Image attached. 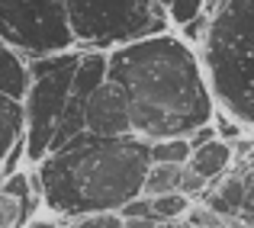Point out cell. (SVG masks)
I'll use <instances>...</instances> for the list:
<instances>
[{"label": "cell", "instance_id": "cell-17", "mask_svg": "<svg viewBox=\"0 0 254 228\" xmlns=\"http://www.w3.org/2000/svg\"><path fill=\"white\" fill-rule=\"evenodd\" d=\"M71 228H123V219L116 212H90V216L74 219Z\"/></svg>", "mask_w": 254, "mask_h": 228}, {"label": "cell", "instance_id": "cell-4", "mask_svg": "<svg viewBox=\"0 0 254 228\" xmlns=\"http://www.w3.org/2000/svg\"><path fill=\"white\" fill-rule=\"evenodd\" d=\"M77 61H81V52L74 49L29 61V90L23 97V148L32 164L45 161L49 154L52 135L71 97Z\"/></svg>", "mask_w": 254, "mask_h": 228}, {"label": "cell", "instance_id": "cell-3", "mask_svg": "<svg viewBox=\"0 0 254 228\" xmlns=\"http://www.w3.org/2000/svg\"><path fill=\"white\" fill-rule=\"evenodd\" d=\"M199 68L222 116L254 129V0H222L209 10Z\"/></svg>", "mask_w": 254, "mask_h": 228}, {"label": "cell", "instance_id": "cell-8", "mask_svg": "<svg viewBox=\"0 0 254 228\" xmlns=\"http://www.w3.org/2000/svg\"><path fill=\"white\" fill-rule=\"evenodd\" d=\"M32 177L10 173L0 180V228H26L32 216Z\"/></svg>", "mask_w": 254, "mask_h": 228}, {"label": "cell", "instance_id": "cell-2", "mask_svg": "<svg viewBox=\"0 0 254 228\" xmlns=\"http://www.w3.org/2000/svg\"><path fill=\"white\" fill-rule=\"evenodd\" d=\"M148 164V142L142 138H93L84 132L39 161L32 183L55 216L81 219L119 212L129 199L142 196Z\"/></svg>", "mask_w": 254, "mask_h": 228}, {"label": "cell", "instance_id": "cell-16", "mask_svg": "<svg viewBox=\"0 0 254 228\" xmlns=\"http://www.w3.org/2000/svg\"><path fill=\"white\" fill-rule=\"evenodd\" d=\"M206 13V0H171L168 3V19L174 26H190Z\"/></svg>", "mask_w": 254, "mask_h": 228}, {"label": "cell", "instance_id": "cell-15", "mask_svg": "<svg viewBox=\"0 0 254 228\" xmlns=\"http://www.w3.org/2000/svg\"><path fill=\"white\" fill-rule=\"evenodd\" d=\"M190 212V199L184 193H168V196L151 199V216L158 222H174V219H184Z\"/></svg>", "mask_w": 254, "mask_h": 228}, {"label": "cell", "instance_id": "cell-11", "mask_svg": "<svg viewBox=\"0 0 254 228\" xmlns=\"http://www.w3.org/2000/svg\"><path fill=\"white\" fill-rule=\"evenodd\" d=\"M180 177H184L180 164H148L145 180H142V196L158 199V196H168V193H177Z\"/></svg>", "mask_w": 254, "mask_h": 228}, {"label": "cell", "instance_id": "cell-1", "mask_svg": "<svg viewBox=\"0 0 254 228\" xmlns=\"http://www.w3.org/2000/svg\"><path fill=\"white\" fill-rule=\"evenodd\" d=\"M106 80L123 90L132 135L142 142L190 138L203 125H212V93L196 52L180 36L158 32L113 49L106 55Z\"/></svg>", "mask_w": 254, "mask_h": 228}, {"label": "cell", "instance_id": "cell-18", "mask_svg": "<svg viewBox=\"0 0 254 228\" xmlns=\"http://www.w3.org/2000/svg\"><path fill=\"white\" fill-rule=\"evenodd\" d=\"M119 219H151V199L148 196H135L116 212Z\"/></svg>", "mask_w": 254, "mask_h": 228}, {"label": "cell", "instance_id": "cell-23", "mask_svg": "<svg viewBox=\"0 0 254 228\" xmlns=\"http://www.w3.org/2000/svg\"><path fill=\"white\" fill-rule=\"evenodd\" d=\"M26 228H58V222L55 219H45V216H36V219L26 222Z\"/></svg>", "mask_w": 254, "mask_h": 228}, {"label": "cell", "instance_id": "cell-6", "mask_svg": "<svg viewBox=\"0 0 254 228\" xmlns=\"http://www.w3.org/2000/svg\"><path fill=\"white\" fill-rule=\"evenodd\" d=\"M0 23L10 29L19 52L36 58L74 49L64 0H0Z\"/></svg>", "mask_w": 254, "mask_h": 228}, {"label": "cell", "instance_id": "cell-22", "mask_svg": "<svg viewBox=\"0 0 254 228\" xmlns=\"http://www.w3.org/2000/svg\"><path fill=\"white\" fill-rule=\"evenodd\" d=\"M242 209H248L254 216V177H245V203H242Z\"/></svg>", "mask_w": 254, "mask_h": 228}, {"label": "cell", "instance_id": "cell-10", "mask_svg": "<svg viewBox=\"0 0 254 228\" xmlns=\"http://www.w3.org/2000/svg\"><path fill=\"white\" fill-rule=\"evenodd\" d=\"M232 161H235V154H232V145L222 142V138H216V142L203 145V148H196L190 154V161H187V167H190L193 173H196L199 180H216L222 177L225 171L232 167Z\"/></svg>", "mask_w": 254, "mask_h": 228}, {"label": "cell", "instance_id": "cell-5", "mask_svg": "<svg viewBox=\"0 0 254 228\" xmlns=\"http://www.w3.org/2000/svg\"><path fill=\"white\" fill-rule=\"evenodd\" d=\"M74 42L84 45H129L164 32L168 13L161 6H145L142 0H64Z\"/></svg>", "mask_w": 254, "mask_h": 228}, {"label": "cell", "instance_id": "cell-21", "mask_svg": "<svg viewBox=\"0 0 254 228\" xmlns=\"http://www.w3.org/2000/svg\"><path fill=\"white\" fill-rule=\"evenodd\" d=\"M161 222H158L155 216L151 219H123V228H158Z\"/></svg>", "mask_w": 254, "mask_h": 228}, {"label": "cell", "instance_id": "cell-19", "mask_svg": "<svg viewBox=\"0 0 254 228\" xmlns=\"http://www.w3.org/2000/svg\"><path fill=\"white\" fill-rule=\"evenodd\" d=\"M177 193H184L187 199H190V196H199V193H206V180H199L196 173L184 164V177H180V190Z\"/></svg>", "mask_w": 254, "mask_h": 228}, {"label": "cell", "instance_id": "cell-14", "mask_svg": "<svg viewBox=\"0 0 254 228\" xmlns=\"http://www.w3.org/2000/svg\"><path fill=\"white\" fill-rule=\"evenodd\" d=\"M190 142L187 138H161V142H148V161L151 164H180L190 161Z\"/></svg>", "mask_w": 254, "mask_h": 228}, {"label": "cell", "instance_id": "cell-24", "mask_svg": "<svg viewBox=\"0 0 254 228\" xmlns=\"http://www.w3.org/2000/svg\"><path fill=\"white\" fill-rule=\"evenodd\" d=\"M216 3H222V0H206V6H209V10H212V6H216Z\"/></svg>", "mask_w": 254, "mask_h": 228}, {"label": "cell", "instance_id": "cell-9", "mask_svg": "<svg viewBox=\"0 0 254 228\" xmlns=\"http://www.w3.org/2000/svg\"><path fill=\"white\" fill-rule=\"evenodd\" d=\"M26 90H29V64L13 45L0 39V97L23 103Z\"/></svg>", "mask_w": 254, "mask_h": 228}, {"label": "cell", "instance_id": "cell-25", "mask_svg": "<svg viewBox=\"0 0 254 228\" xmlns=\"http://www.w3.org/2000/svg\"><path fill=\"white\" fill-rule=\"evenodd\" d=\"M142 3H145V6H158V0H142Z\"/></svg>", "mask_w": 254, "mask_h": 228}, {"label": "cell", "instance_id": "cell-7", "mask_svg": "<svg viewBox=\"0 0 254 228\" xmlns=\"http://www.w3.org/2000/svg\"><path fill=\"white\" fill-rule=\"evenodd\" d=\"M84 132L93 138H126L132 135V116L129 103H126L123 90L113 80H103L97 90L90 93L84 106Z\"/></svg>", "mask_w": 254, "mask_h": 228}, {"label": "cell", "instance_id": "cell-13", "mask_svg": "<svg viewBox=\"0 0 254 228\" xmlns=\"http://www.w3.org/2000/svg\"><path fill=\"white\" fill-rule=\"evenodd\" d=\"M242 203H245V177H238V173L225 177V183L219 186V193L206 196V209L216 212V216L238 212V209H242Z\"/></svg>", "mask_w": 254, "mask_h": 228}, {"label": "cell", "instance_id": "cell-12", "mask_svg": "<svg viewBox=\"0 0 254 228\" xmlns=\"http://www.w3.org/2000/svg\"><path fill=\"white\" fill-rule=\"evenodd\" d=\"M19 138H23V103L0 97V167Z\"/></svg>", "mask_w": 254, "mask_h": 228}, {"label": "cell", "instance_id": "cell-20", "mask_svg": "<svg viewBox=\"0 0 254 228\" xmlns=\"http://www.w3.org/2000/svg\"><path fill=\"white\" fill-rule=\"evenodd\" d=\"M216 125H203V129H199V132H193V135L190 138H187V142H190V148L193 151H196V148H203V145H209V142H216Z\"/></svg>", "mask_w": 254, "mask_h": 228}]
</instances>
